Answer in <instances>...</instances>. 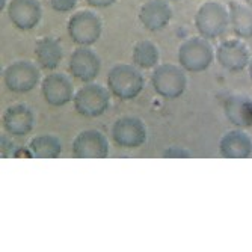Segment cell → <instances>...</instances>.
<instances>
[{
    "label": "cell",
    "mask_w": 252,
    "mask_h": 252,
    "mask_svg": "<svg viewBox=\"0 0 252 252\" xmlns=\"http://www.w3.org/2000/svg\"><path fill=\"white\" fill-rule=\"evenodd\" d=\"M144 76L136 65L118 63L107 74V88L120 100H133L142 93Z\"/></svg>",
    "instance_id": "6da1fadb"
},
{
    "label": "cell",
    "mask_w": 252,
    "mask_h": 252,
    "mask_svg": "<svg viewBox=\"0 0 252 252\" xmlns=\"http://www.w3.org/2000/svg\"><path fill=\"white\" fill-rule=\"evenodd\" d=\"M230 26L228 8L218 2H205L195 14V28L199 36L205 39H216L222 36Z\"/></svg>",
    "instance_id": "7a4b0ae2"
},
{
    "label": "cell",
    "mask_w": 252,
    "mask_h": 252,
    "mask_svg": "<svg viewBox=\"0 0 252 252\" xmlns=\"http://www.w3.org/2000/svg\"><path fill=\"white\" fill-rule=\"evenodd\" d=\"M151 85L160 97L168 100L178 98L188 88L186 70L174 63L157 65L151 74Z\"/></svg>",
    "instance_id": "3957f363"
},
{
    "label": "cell",
    "mask_w": 252,
    "mask_h": 252,
    "mask_svg": "<svg viewBox=\"0 0 252 252\" xmlns=\"http://www.w3.org/2000/svg\"><path fill=\"white\" fill-rule=\"evenodd\" d=\"M215 59V50L209 39L193 36L186 39L178 49L180 66L190 73H202L209 70Z\"/></svg>",
    "instance_id": "277c9868"
},
{
    "label": "cell",
    "mask_w": 252,
    "mask_h": 252,
    "mask_svg": "<svg viewBox=\"0 0 252 252\" xmlns=\"http://www.w3.org/2000/svg\"><path fill=\"white\" fill-rule=\"evenodd\" d=\"M110 91L98 83H86L74 94L73 104L79 115L85 118L101 117L110 104Z\"/></svg>",
    "instance_id": "5b68a950"
},
{
    "label": "cell",
    "mask_w": 252,
    "mask_h": 252,
    "mask_svg": "<svg viewBox=\"0 0 252 252\" xmlns=\"http://www.w3.org/2000/svg\"><path fill=\"white\" fill-rule=\"evenodd\" d=\"M68 35L79 47H91L103 33V23L93 11H77L68 20Z\"/></svg>",
    "instance_id": "8992f818"
},
{
    "label": "cell",
    "mask_w": 252,
    "mask_h": 252,
    "mask_svg": "<svg viewBox=\"0 0 252 252\" xmlns=\"http://www.w3.org/2000/svg\"><path fill=\"white\" fill-rule=\"evenodd\" d=\"M41 71L31 61H15L3 71V82L11 93L26 94L39 83Z\"/></svg>",
    "instance_id": "52a82bcc"
},
{
    "label": "cell",
    "mask_w": 252,
    "mask_h": 252,
    "mask_svg": "<svg viewBox=\"0 0 252 252\" xmlns=\"http://www.w3.org/2000/svg\"><path fill=\"white\" fill-rule=\"evenodd\" d=\"M215 58L223 70L230 73H239L248 68L251 61V52L243 41L226 39L218 45Z\"/></svg>",
    "instance_id": "ba28073f"
},
{
    "label": "cell",
    "mask_w": 252,
    "mask_h": 252,
    "mask_svg": "<svg viewBox=\"0 0 252 252\" xmlns=\"http://www.w3.org/2000/svg\"><path fill=\"white\" fill-rule=\"evenodd\" d=\"M112 141L121 148H137L147 141L145 124L136 117H123L112 126Z\"/></svg>",
    "instance_id": "9c48e42d"
},
{
    "label": "cell",
    "mask_w": 252,
    "mask_h": 252,
    "mask_svg": "<svg viewBox=\"0 0 252 252\" xmlns=\"http://www.w3.org/2000/svg\"><path fill=\"white\" fill-rule=\"evenodd\" d=\"M68 70H70L71 76L76 80H80L83 83H91L100 74L101 61L98 55L89 47H79L70 56Z\"/></svg>",
    "instance_id": "30bf717a"
},
{
    "label": "cell",
    "mask_w": 252,
    "mask_h": 252,
    "mask_svg": "<svg viewBox=\"0 0 252 252\" xmlns=\"http://www.w3.org/2000/svg\"><path fill=\"white\" fill-rule=\"evenodd\" d=\"M44 100L53 107H61L74 98V86L71 80L61 73H52L41 82Z\"/></svg>",
    "instance_id": "8fae6325"
},
{
    "label": "cell",
    "mask_w": 252,
    "mask_h": 252,
    "mask_svg": "<svg viewBox=\"0 0 252 252\" xmlns=\"http://www.w3.org/2000/svg\"><path fill=\"white\" fill-rule=\"evenodd\" d=\"M73 156L79 158H104L109 156V142L98 130H85L73 141Z\"/></svg>",
    "instance_id": "7c38bea8"
},
{
    "label": "cell",
    "mask_w": 252,
    "mask_h": 252,
    "mask_svg": "<svg viewBox=\"0 0 252 252\" xmlns=\"http://www.w3.org/2000/svg\"><path fill=\"white\" fill-rule=\"evenodd\" d=\"M8 17L20 31H31L39 25L42 8L38 0H11L8 5Z\"/></svg>",
    "instance_id": "4fadbf2b"
},
{
    "label": "cell",
    "mask_w": 252,
    "mask_h": 252,
    "mask_svg": "<svg viewBox=\"0 0 252 252\" xmlns=\"http://www.w3.org/2000/svg\"><path fill=\"white\" fill-rule=\"evenodd\" d=\"M139 20L150 32L165 29L172 20V8L169 0H148L139 9Z\"/></svg>",
    "instance_id": "5bb4252c"
},
{
    "label": "cell",
    "mask_w": 252,
    "mask_h": 252,
    "mask_svg": "<svg viewBox=\"0 0 252 252\" xmlns=\"http://www.w3.org/2000/svg\"><path fill=\"white\" fill-rule=\"evenodd\" d=\"M35 123L33 112L26 104H12L3 113V128L12 136H26Z\"/></svg>",
    "instance_id": "9a60e30c"
},
{
    "label": "cell",
    "mask_w": 252,
    "mask_h": 252,
    "mask_svg": "<svg viewBox=\"0 0 252 252\" xmlns=\"http://www.w3.org/2000/svg\"><path fill=\"white\" fill-rule=\"evenodd\" d=\"M219 153L225 158H246L252 154V137L243 130L226 131L219 142Z\"/></svg>",
    "instance_id": "2e32d148"
},
{
    "label": "cell",
    "mask_w": 252,
    "mask_h": 252,
    "mask_svg": "<svg viewBox=\"0 0 252 252\" xmlns=\"http://www.w3.org/2000/svg\"><path fill=\"white\" fill-rule=\"evenodd\" d=\"M226 120L239 128L252 126V100L245 95H230L223 101Z\"/></svg>",
    "instance_id": "e0dca14e"
},
{
    "label": "cell",
    "mask_w": 252,
    "mask_h": 252,
    "mask_svg": "<svg viewBox=\"0 0 252 252\" xmlns=\"http://www.w3.org/2000/svg\"><path fill=\"white\" fill-rule=\"evenodd\" d=\"M35 58L38 66L42 70H55L63 58V49L56 38L44 36L35 44Z\"/></svg>",
    "instance_id": "ac0fdd59"
},
{
    "label": "cell",
    "mask_w": 252,
    "mask_h": 252,
    "mask_svg": "<svg viewBox=\"0 0 252 252\" xmlns=\"http://www.w3.org/2000/svg\"><path fill=\"white\" fill-rule=\"evenodd\" d=\"M228 12H230V26L234 35L240 39L252 38V8L246 3L230 2Z\"/></svg>",
    "instance_id": "d6986e66"
},
{
    "label": "cell",
    "mask_w": 252,
    "mask_h": 252,
    "mask_svg": "<svg viewBox=\"0 0 252 252\" xmlns=\"http://www.w3.org/2000/svg\"><path fill=\"white\" fill-rule=\"evenodd\" d=\"M29 153L36 158H58L62 153V145L56 136L41 134L31 141Z\"/></svg>",
    "instance_id": "ffe728a7"
},
{
    "label": "cell",
    "mask_w": 252,
    "mask_h": 252,
    "mask_svg": "<svg viewBox=\"0 0 252 252\" xmlns=\"http://www.w3.org/2000/svg\"><path fill=\"white\" fill-rule=\"evenodd\" d=\"M133 63L141 68V70H150V68H156L160 61V52L157 45L151 41H139L131 53Z\"/></svg>",
    "instance_id": "44dd1931"
},
{
    "label": "cell",
    "mask_w": 252,
    "mask_h": 252,
    "mask_svg": "<svg viewBox=\"0 0 252 252\" xmlns=\"http://www.w3.org/2000/svg\"><path fill=\"white\" fill-rule=\"evenodd\" d=\"M49 5L56 12H68L76 8L77 0H49Z\"/></svg>",
    "instance_id": "7402d4cb"
},
{
    "label": "cell",
    "mask_w": 252,
    "mask_h": 252,
    "mask_svg": "<svg viewBox=\"0 0 252 252\" xmlns=\"http://www.w3.org/2000/svg\"><path fill=\"white\" fill-rule=\"evenodd\" d=\"M85 2H86L89 6H93V8H100V9H103V8L112 6L113 3L117 2V0H85Z\"/></svg>",
    "instance_id": "603a6c76"
},
{
    "label": "cell",
    "mask_w": 252,
    "mask_h": 252,
    "mask_svg": "<svg viewBox=\"0 0 252 252\" xmlns=\"http://www.w3.org/2000/svg\"><path fill=\"white\" fill-rule=\"evenodd\" d=\"M248 70H249V77H251V80H252V58H251V61H249Z\"/></svg>",
    "instance_id": "cb8c5ba5"
},
{
    "label": "cell",
    "mask_w": 252,
    "mask_h": 252,
    "mask_svg": "<svg viewBox=\"0 0 252 252\" xmlns=\"http://www.w3.org/2000/svg\"><path fill=\"white\" fill-rule=\"evenodd\" d=\"M245 3H246L249 8H252V0H245Z\"/></svg>",
    "instance_id": "d4e9b609"
},
{
    "label": "cell",
    "mask_w": 252,
    "mask_h": 252,
    "mask_svg": "<svg viewBox=\"0 0 252 252\" xmlns=\"http://www.w3.org/2000/svg\"><path fill=\"white\" fill-rule=\"evenodd\" d=\"M3 6H5V0H2V9H3Z\"/></svg>",
    "instance_id": "484cf974"
},
{
    "label": "cell",
    "mask_w": 252,
    "mask_h": 252,
    "mask_svg": "<svg viewBox=\"0 0 252 252\" xmlns=\"http://www.w3.org/2000/svg\"><path fill=\"white\" fill-rule=\"evenodd\" d=\"M169 2H174V0H169Z\"/></svg>",
    "instance_id": "4316f807"
}]
</instances>
